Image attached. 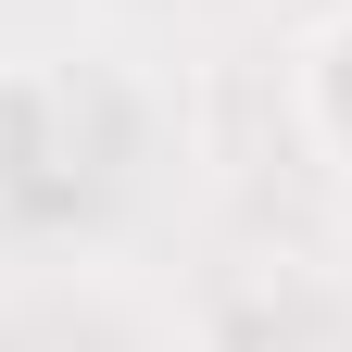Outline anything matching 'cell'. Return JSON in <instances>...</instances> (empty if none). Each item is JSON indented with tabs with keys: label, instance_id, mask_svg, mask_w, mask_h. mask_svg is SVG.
<instances>
[{
	"label": "cell",
	"instance_id": "6da1fadb",
	"mask_svg": "<svg viewBox=\"0 0 352 352\" xmlns=\"http://www.w3.org/2000/svg\"><path fill=\"white\" fill-rule=\"evenodd\" d=\"M63 164V88L38 63H0V189H38Z\"/></svg>",
	"mask_w": 352,
	"mask_h": 352
},
{
	"label": "cell",
	"instance_id": "7a4b0ae2",
	"mask_svg": "<svg viewBox=\"0 0 352 352\" xmlns=\"http://www.w3.org/2000/svg\"><path fill=\"white\" fill-rule=\"evenodd\" d=\"M302 139L352 176V13L315 38V51H302Z\"/></svg>",
	"mask_w": 352,
	"mask_h": 352
}]
</instances>
